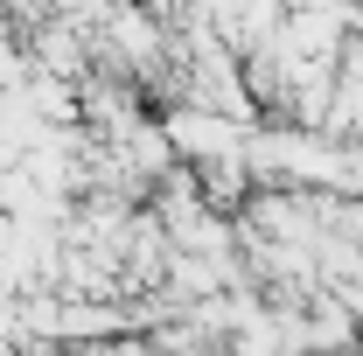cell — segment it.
I'll return each mask as SVG.
<instances>
[{
  "mask_svg": "<svg viewBox=\"0 0 363 356\" xmlns=\"http://www.w3.org/2000/svg\"><path fill=\"white\" fill-rule=\"evenodd\" d=\"M70 356H112V350H105V343H84V350H70Z\"/></svg>",
  "mask_w": 363,
  "mask_h": 356,
  "instance_id": "7a4b0ae2",
  "label": "cell"
},
{
  "mask_svg": "<svg viewBox=\"0 0 363 356\" xmlns=\"http://www.w3.org/2000/svg\"><path fill=\"white\" fill-rule=\"evenodd\" d=\"M112 356H168V350H154L147 335H133V343H119V350H112Z\"/></svg>",
  "mask_w": 363,
  "mask_h": 356,
  "instance_id": "6da1fadb",
  "label": "cell"
}]
</instances>
